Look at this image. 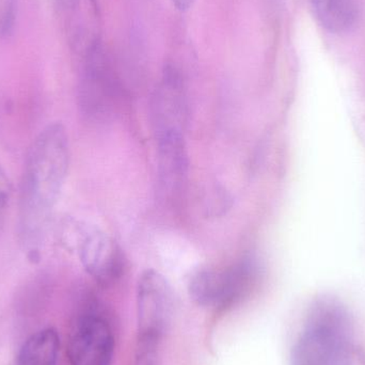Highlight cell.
I'll use <instances>...</instances> for the list:
<instances>
[{
	"mask_svg": "<svg viewBox=\"0 0 365 365\" xmlns=\"http://www.w3.org/2000/svg\"><path fill=\"white\" fill-rule=\"evenodd\" d=\"M70 165V143L59 122L48 124L28 152L21 179L19 235L21 244L36 252L59 199Z\"/></svg>",
	"mask_w": 365,
	"mask_h": 365,
	"instance_id": "1",
	"label": "cell"
},
{
	"mask_svg": "<svg viewBox=\"0 0 365 365\" xmlns=\"http://www.w3.org/2000/svg\"><path fill=\"white\" fill-rule=\"evenodd\" d=\"M349 311L330 297L311 307L304 329L294 345L292 365H347L353 325Z\"/></svg>",
	"mask_w": 365,
	"mask_h": 365,
	"instance_id": "2",
	"label": "cell"
},
{
	"mask_svg": "<svg viewBox=\"0 0 365 365\" xmlns=\"http://www.w3.org/2000/svg\"><path fill=\"white\" fill-rule=\"evenodd\" d=\"M79 77V106L91 120H103L113 110L121 83L110 57L102 44L86 53Z\"/></svg>",
	"mask_w": 365,
	"mask_h": 365,
	"instance_id": "3",
	"label": "cell"
},
{
	"mask_svg": "<svg viewBox=\"0 0 365 365\" xmlns=\"http://www.w3.org/2000/svg\"><path fill=\"white\" fill-rule=\"evenodd\" d=\"M175 294L164 274L147 269L137 283V342L162 344L173 321Z\"/></svg>",
	"mask_w": 365,
	"mask_h": 365,
	"instance_id": "4",
	"label": "cell"
},
{
	"mask_svg": "<svg viewBox=\"0 0 365 365\" xmlns=\"http://www.w3.org/2000/svg\"><path fill=\"white\" fill-rule=\"evenodd\" d=\"M73 232V246L87 274L102 285L119 280L125 259L118 242L94 225H76Z\"/></svg>",
	"mask_w": 365,
	"mask_h": 365,
	"instance_id": "5",
	"label": "cell"
},
{
	"mask_svg": "<svg viewBox=\"0 0 365 365\" xmlns=\"http://www.w3.org/2000/svg\"><path fill=\"white\" fill-rule=\"evenodd\" d=\"M113 349V330L106 319L96 311L77 317L66 345L71 365H110Z\"/></svg>",
	"mask_w": 365,
	"mask_h": 365,
	"instance_id": "6",
	"label": "cell"
},
{
	"mask_svg": "<svg viewBox=\"0 0 365 365\" xmlns=\"http://www.w3.org/2000/svg\"><path fill=\"white\" fill-rule=\"evenodd\" d=\"M158 150V177L163 195L173 199L181 192L188 175L189 158L185 132L154 135Z\"/></svg>",
	"mask_w": 365,
	"mask_h": 365,
	"instance_id": "7",
	"label": "cell"
},
{
	"mask_svg": "<svg viewBox=\"0 0 365 365\" xmlns=\"http://www.w3.org/2000/svg\"><path fill=\"white\" fill-rule=\"evenodd\" d=\"M62 16L68 43L81 57L101 44V14L96 0H63Z\"/></svg>",
	"mask_w": 365,
	"mask_h": 365,
	"instance_id": "8",
	"label": "cell"
},
{
	"mask_svg": "<svg viewBox=\"0 0 365 365\" xmlns=\"http://www.w3.org/2000/svg\"><path fill=\"white\" fill-rule=\"evenodd\" d=\"M259 272V262L252 255H245L227 267L219 269L220 302L218 309L225 310L246 297L257 284Z\"/></svg>",
	"mask_w": 365,
	"mask_h": 365,
	"instance_id": "9",
	"label": "cell"
},
{
	"mask_svg": "<svg viewBox=\"0 0 365 365\" xmlns=\"http://www.w3.org/2000/svg\"><path fill=\"white\" fill-rule=\"evenodd\" d=\"M317 21L328 31L341 34L351 29L358 17L355 0H310Z\"/></svg>",
	"mask_w": 365,
	"mask_h": 365,
	"instance_id": "10",
	"label": "cell"
},
{
	"mask_svg": "<svg viewBox=\"0 0 365 365\" xmlns=\"http://www.w3.org/2000/svg\"><path fill=\"white\" fill-rule=\"evenodd\" d=\"M60 340L53 328L40 330L26 340L14 365H57Z\"/></svg>",
	"mask_w": 365,
	"mask_h": 365,
	"instance_id": "11",
	"label": "cell"
},
{
	"mask_svg": "<svg viewBox=\"0 0 365 365\" xmlns=\"http://www.w3.org/2000/svg\"><path fill=\"white\" fill-rule=\"evenodd\" d=\"M218 278V268L207 266L195 268L189 274L187 282L189 296L197 306L218 309L220 299Z\"/></svg>",
	"mask_w": 365,
	"mask_h": 365,
	"instance_id": "12",
	"label": "cell"
},
{
	"mask_svg": "<svg viewBox=\"0 0 365 365\" xmlns=\"http://www.w3.org/2000/svg\"><path fill=\"white\" fill-rule=\"evenodd\" d=\"M16 15V0H0V38H9L13 34Z\"/></svg>",
	"mask_w": 365,
	"mask_h": 365,
	"instance_id": "13",
	"label": "cell"
},
{
	"mask_svg": "<svg viewBox=\"0 0 365 365\" xmlns=\"http://www.w3.org/2000/svg\"><path fill=\"white\" fill-rule=\"evenodd\" d=\"M134 365H162L160 345L137 342Z\"/></svg>",
	"mask_w": 365,
	"mask_h": 365,
	"instance_id": "14",
	"label": "cell"
},
{
	"mask_svg": "<svg viewBox=\"0 0 365 365\" xmlns=\"http://www.w3.org/2000/svg\"><path fill=\"white\" fill-rule=\"evenodd\" d=\"M10 197L11 182L9 181V178L6 177L4 169L0 166V231H1L2 227H4Z\"/></svg>",
	"mask_w": 365,
	"mask_h": 365,
	"instance_id": "15",
	"label": "cell"
},
{
	"mask_svg": "<svg viewBox=\"0 0 365 365\" xmlns=\"http://www.w3.org/2000/svg\"><path fill=\"white\" fill-rule=\"evenodd\" d=\"M195 0H170L173 6L180 12H186V11L190 10L195 4Z\"/></svg>",
	"mask_w": 365,
	"mask_h": 365,
	"instance_id": "16",
	"label": "cell"
}]
</instances>
